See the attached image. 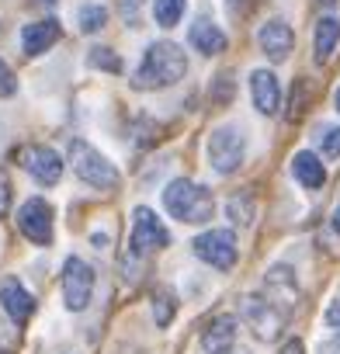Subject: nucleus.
I'll return each mask as SVG.
<instances>
[{
  "label": "nucleus",
  "mask_w": 340,
  "mask_h": 354,
  "mask_svg": "<svg viewBox=\"0 0 340 354\" xmlns=\"http://www.w3.org/2000/svg\"><path fill=\"white\" fill-rule=\"evenodd\" d=\"M188 73V56L181 46L174 42H153L132 77V87L135 91H160V87H170L178 84L181 77Z\"/></svg>",
  "instance_id": "f257e3e1"
},
{
  "label": "nucleus",
  "mask_w": 340,
  "mask_h": 354,
  "mask_svg": "<svg viewBox=\"0 0 340 354\" xmlns=\"http://www.w3.org/2000/svg\"><path fill=\"white\" fill-rule=\"evenodd\" d=\"M163 205L167 212L181 219V223H209L216 216V198L209 188L195 185V181H170L167 192H163Z\"/></svg>",
  "instance_id": "f03ea898"
},
{
  "label": "nucleus",
  "mask_w": 340,
  "mask_h": 354,
  "mask_svg": "<svg viewBox=\"0 0 340 354\" xmlns=\"http://www.w3.org/2000/svg\"><path fill=\"white\" fill-rule=\"evenodd\" d=\"M70 163H73L77 177H80V181H87L91 188L111 192V188H118V181H122V174L115 170V163H111L104 153H97L91 142H84V139H73V142H70Z\"/></svg>",
  "instance_id": "7ed1b4c3"
},
{
  "label": "nucleus",
  "mask_w": 340,
  "mask_h": 354,
  "mask_svg": "<svg viewBox=\"0 0 340 354\" xmlns=\"http://www.w3.org/2000/svg\"><path fill=\"white\" fill-rule=\"evenodd\" d=\"M243 156H247V142H243V132H240V129L223 125V129H216V132L209 136V160H212V167H216L219 174L240 170Z\"/></svg>",
  "instance_id": "20e7f679"
},
{
  "label": "nucleus",
  "mask_w": 340,
  "mask_h": 354,
  "mask_svg": "<svg viewBox=\"0 0 340 354\" xmlns=\"http://www.w3.org/2000/svg\"><path fill=\"white\" fill-rule=\"evenodd\" d=\"M59 281H63V302H66V309H73V313L87 309V302L94 295V268L87 261H80V257H66Z\"/></svg>",
  "instance_id": "39448f33"
},
{
  "label": "nucleus",
  "mask_w": 340,
  "mask_h": 354,
  "mask_svg": "<svg viewBox=\"0 0 340 354\" xmlns=\"http://www.w3.org/2000/svg\"><path fill=\"white\" fill-rule=\"evenodd\" d=\"M243 319H247V326L257 340H274L285 326V309L274 306L264 295H247L243 299Z\"/></svg>",
  "instance_id": "423d86ee"
},
{
  "label": "nucleus",
  "mask_w": 340,
  "mask_h": 354,
  "mask_svg": "<svg viewBox=\"0 0 340 354\" xmlns=\"http://www.w3.org/2000/svg\"><path fill=\"white\" fill-rule=\"evenodd\" d=\"M135 219H132V250L135 254H156V250H163L167 243H170V233H167V226L149 212V209H135L132 212Z\"/></svg>",
  "instance_id": "0eeeda50"
},
{
  "label": "nucleus",
  "mask_w": 340,
  "mask_h": 354,
  "mask_svg": "<svg viewBox=\"0 0 340 354\" xmlns=\"http://www.w3.org/2000/svg\"><path fill=\"white\" fill-rule=\"evenodd\" d=\"M195 254L205 264H212L219 271H229L236 264V240H233L229 230H209V233H202L195 240Z\"/></svg>",
  "instance_id": "6e6552de"
},
{
  "label": "nucleus",
  "mask_w": 340,
  "mask_h": 354,
  "mask_svg": "<svg viewBox=\"0 0 340 354\" xmlns=\"http://www.w3.org/2000/svg\"><path fill=\"white\" fill-rule=\"evenodd\" d=\"M18 226L32 243L49 247L53 243V209H49V202L46 198H28L18 212Z\"/></svg>",
  "instance_id": "1a4fd4ad"
},
{
  "label": "nucleus",
  "mask_w": 340,
  "mask_h": 354,
  "mask_svg": "<svg viewBox=\"0 0 340 354\" xmlns=\"http://www.w3.org/2000/svg\"><path fill=\"white\" fill-rule=\"evenodd\" d=\"M21 163H25V170L35 177L39 185H56L59 174H63V160H59V153L49 149V146H28V149L21 153Z\"/></svg>",
  "instance_id": "9d476101"
},
{
  "label": "nucleus",
  "mask_w": 340,
  "mask_h": 354,
  "mask_svg": "<svg viewBox=\"0 0 340 354\" xmlns=\"http://www.w3.org/2000/svg\"><path fill=\"white\" fill-rule=\"evenodd\" d=\"M257 42H261V49H264V56H267L271 63H281V59H288V53H292V46H295V35H292V28H288L281 18H271V21L261 25Z\"/></svg>",
  "instance_id": "9b49d317"
},
{
  "label": "nucleus",
  "mask_w": 340,
  "mask_h": 354,
  "mask_svg": "<svg viewBox=\"0 0 340 354\" xmlns=\"http://www.w3.org/2000/svg\"><path fill=\"white\" fill-rule=\"evenodd\" d=\"M250 97L257 104L261 115H274L281 108V87H278V77L271 70H254L250 73Z\"/></svg>",
  "instance_id": "f8f14e48"
},
{
  "label": "nucleus",
  "mask_w": 340,
  "mask_h": 354,
  "mask_svg": "<svg viewBox=\"0 0 340 354\" xmlns=\"http://www.w3.org/2000/svg\"><path fill=\"white\" fill-rule=\"evenodd\" d=\"M0 306L8 309V316L15 323H25L32 316V309H35V299L28 295V288L18 278H4L0 281Z\"/></svg>",
  "instance_id": "ddd939ff"
},
{
  "label": "nucleus",
  "mask_w": 340,
  "mask_h": 354,
  "mask_svg": "<svg viewBox=\"0 0 340 354\" xmlns=\"http://www.w3.org/2000/svg\"><path fill=\"white\" fill-rule=\"evenodd\" d=\"M59 21L56 18H46V21H32V25H25V32H21V49L28 53V56H42L46 49H53V42L59 39Z\"/></svg>",
  "instance_id": "4468645a"
},
{
  "label": "nucleus",
  "mask_w": 340,
  "mask_h": 354,
  "mask_svg": "<svg viewBox=\"0 0 340 354\" xmlns=\"http://www.w3.org/2000/svg\"><path fill=\"white\" fill-rule=\"evenodd\" d=\"M236 340V319L233 316H216L205 330H202V347L205 354H226Z\"/></svg>",
  "instance_id": "2eb2a0df"
},
{
  "label": "nucleus",
  "mask_w": 340,
  "mask_h": 354,
  "mask_svg": "<svg viewBox=\"0 0 340 354\" xmlns=\"http://www.w3.org/2000/svg\"><path fill=\"white\" fill-rule=\"evenodd\" d=\"M292 174L299 177V185L309 188V192H316V188L326 185V170H323V163H319L309 149L295 153V160H292Z\"/></svg>",
  "instance_id": "dca6fc26"
},
{
  "label": "nucleus",
  "mask_w": 340,
  "mask_h": 354,
  "mask_svg": "<svg viewBox=\"0 0 340 354\" xmlns=\"http://www.w3.org/2000/svg\"><path fill=\"white\" fill-rule=\"evenodd\" d=\"M191 46L198 49V53H205V56H216V53H223L226 49V35L209 21V18H202V21H195L191 25Z\"/></svg>",
  "instance_id": "f3484780"
},
{
  "label": "nucleus",
  "mask_w": 340,
  "mask_h": 354,
  "mask_svg": "<svg viewBox=\"0 0 340 354\" xmlns=\"http://www.w3.org/2000/svg\"><path fill=\"white\" fill-rule=\"evenodd\" d=\"M337 42H340V18H333V15H326V18H319V25H316V63H326L330 56H333V49H337Z\"/></svg>",
  "instance_id": "a211bd4d"
},
{
  "label": "nucleus",
  "mask_w": 340,
  "mask_h": 354,
  "mask_svg": "<svg viewBox=\"0 0 340 354\" xmlns=\"http://www.w3.org/2000/svg\"><path fill=\"white\" fill-rule=\"evenodd\" d=\"M153 15H156V25L174 28L185 15V0H153Z\"/></svg>",
  "instance_id": "6ab92c4d"
},
{
  "label": "nucleus",
  "mask_w": 340,
  "mask_h": 354,
  "mask_svg": "<svg viewBox=\"0 0 340 354\" xmlns=\"http://www.w3.org/2000/svg\"><path fill=\"white\" fill-rule=\"evenodd\" d=\"M174 313H178V299H174V292L160 288V292L153 295V319H156L160 326H167L170 319H174Z\"/></svg>",
  "instance_id": "aec40b11"
},
{
  "label": "nucleus",
  "mask_w": 340,
  "mask_h": 354,
  "mask_svg": "<svg viewBox=\"0 0 340 354\" xmlns=\"http://www.w3.org/2000/svg\"><path fill=\"white\" fill-rule=\"evenodd\" d=\"M104 21H108V11H104V8H97V4L80 8V32H84V35L101 32V28H104Z\"/></svg>",
  "instance_id": "412c9836"
},
{
  "label": "nucleus",
  "mask_w": 340,
  "mask_h": 354,
  "mask_svg": "<svg viewBox=\"0 0 340 354\" xmlns=\"http://www.w3.org/2000/svg\"><path fill=\"white\" fill-rule=\"evenodd\" d=\"M91 63H94V66H101V70H111V73H118V70H122V59H118V56H111L104 46H97V49L91 53Z\"/></svg>",
  "instance_id": "4be33fe9"
},
{
  "label": "nucleus",
  "mask_w": 340,
  "mask_h": 354,
  "mask_svg": "<svg viewBox=\"0 0 340 354\" xmlns=\"http://www.w3.org/2000/svg\"><path fill=\"white\" fill-rule=\"evenodd\" d=\"M18 91V77H15V70L0 59V97H11Z\"/></svg>",
  "instance_id": "5701e85b"
},
{
  "label": "nucleus",
  "mask_w": 340,
  "mask_h": 354,
  "mask_svg": "<svg viewBox=\"0 0 340 354\" xmlns=\"http://www.w3.org/2000/svg\"><path fill=\"white\" fill-rule=\"evenodd\" d=\"M122 18H125V25H139L142 21V0H122Z\"/></svg>",
  "instance_id": "b1692460"
},
{
  "label": "nucleus",
  "mask_w": 340,
  "mask_h": 354,
  "mask_svg": "<svg viewBox=\"0 0 340 354\" xmlns=\"http://www.w3.org/2000/svg\"><path fill=\"white\" fill-rule=\"evenodd\" d=\"M323 153L326 156H340V129H326L323 132Z\"/></svg>",
  "instance_id": "393cba45"
},
{
  "label": "nucleus",
  "mask_w": 340,
  "mask_h": 354,
  "mask_svg": "<svg viewBox=\"0 0 340 354\" xmlns=\"http://www.w3.org/2000/svg\"><path fill=\"white\" fill-rule=\"evenodd\" d=\"M223 97L226 101L233 97V73H219L216 77V101H223Z\"/></svg>",
  "instance_id": "a878e982"
},
{
  "label": "nucleus",
  "mask_w": 340,
  "mask_h": 354,
  "mask_svg": "<svg viewBox=\"0 0 340 354\" xmlns=\"http://www.w3.org/2000/svg\"><path fill=\"white\" fill-rule=\"evenodd\" d=\"M8 209H11V181L0 174V219L8 216Z\"/></svg>",
  "instance_id": "bb28decb"
},
{
  "label": "nucleus",
  "mask_w": 340,
  "mask_h": 354,
  "mask_svg": "<svg viewBox=\"0 0 340 354\" xmlns=\"http://www.w3.org/2000/svg\"><path fill=\"white\" fill-rule=\"evenodd\" d=\"M302 91H305L302 84L292 91V111H288V118H299V115H302Z\"/></svg>",
  "instance_id": "cd10ccee"
},
{
  "label": "nucleus",
  "mask_w": 340,
  "mask_h": 354,
  "mask_svg": "<svg viewBox=\"0 0 340 354\" xmlns=\"http://www.w3.org/2000/svg\"><path fill=\"white\" fill-rule=\"evenodd\" d=\"M326 323H330L333 330H340V299H337V302L326 309Z\"/></svg>",
  "instance_id": "c85d7f7f"
},
{
  "label": "nucleus",
  "mask_w": 340,
  "mask_h": 354,
  "mask_svg": "<svg viewBox=\"0 0 340 354\" xmlns=\"http://www.w3.org/2000/svg\"><path fill=\"white\" fill-rule=\"evenodd\" d=\"M281 354H302V340H288V344L281 347Z\"/></svg>",
  "instance_id": "c756f323"
},
{
  "label": "nucleus",
  "mask_w": 340,
  "mask_h": 354,
  "mask_svg": "<svg viewBox=\"0 0 340 354\" xmlns=\"http://www.w3.org/2000/svg\"><path fill=\"white\" fill-rule=\"evenodd\" d=\"M333 230L340 233V202H337V209H333Z\"/></svg>",
  "instance_id": "7c9ffc66"
},
{
  "label": "nucleus",
  "mask_w": 340,
  "mask_h": 354,
  "mask_svg": "<svg viewBox=\"0 0 340 354\" xmlns=\"http://www.w3.org/2000/svg\"><path fill=\"white\" fill-rule=\"evenodd\" d=\"M333 101H337V111H340V87H337V97Z\"/></svg>",
  "instance_id": "2f4dec72"
},
{
  "label": "nucleus",
  "mask_w": 340,
  "mask_h": 354,
  "mask_svg": "<svg viewBox=\"0 0 340 354\" xmlns=\"http://www.w3.org/2000/svg\"><path fill=\"white\" fill-rule=\"evenodd\" d=\"M42 4H56V0H42Z\"/></svg>",
  "instance_id": "473e14b6"
}]
</instances>
